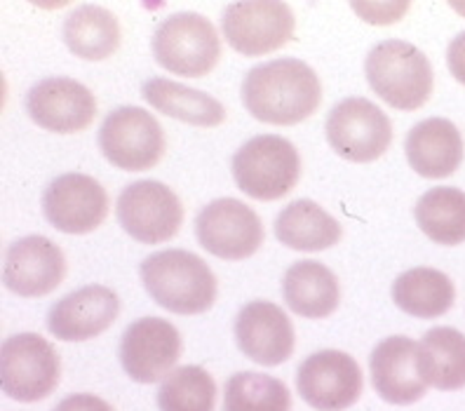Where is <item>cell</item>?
I'll return each mask as SVG.
<instances>
[{
  "instance_id": "2",
  "label": "cell",
  "mask_w": 465,
  "mask_h": 411,
  "mask_svg": "<svg viewBox=\"0 0 465 411\" xmlns=\"http://www.w3.org/2000/svg\"><path fill=\"white\" fill-rule=\"evenodd\" d=\"M139 275L148 297L176 315H200L216 301V278L198 254L163 250L146 257Z\"/></svg>"
},
{
  "instance_id": "17",
  "label": "cell",
  "mask_w": 465,
  "mask_h": 411,
  "mask_svg": "<svg viewBox=\"0 0 465 411\" xmlns=\"http://www.w3.org/2000/svg\"><path fill=\"white\" fill-rule=\"evenodd\" d=\"M235 341L244 357L262 367H278L294 353V327L280 306L250 301L235 318Z\"/></svg>"
},
{
  "instance_id": "5",
  "label": "cell",
  "mask_w": 465,
  "mask_h": 411,
  "mask_svg": "<svg viewBox=\"0 0 465 411\" xmlns=\"http://www.w3.org/2000/svg\"><path fill=\"white\" fill-rule=\"evenodd\" d=\"M153 54L155 62L170 73L203 78L212 73L222 57V43L210 19L195 12H179L158 24Z\"/></svg>"
},
{
  "instance_id": "23",
  "label": "cell",
  "mask_w": 465,
  "mask_h": 411,
  "mask_svg": "<svg viewBox=\"0 0 465 411\" xmlns=\"http://www.w3.org/2000/svg\"><path fill=\"white\" fill-rule=\"evenodd\" d=\"M142 94L155 111L188 125L216 127L226 118V109L219 99L203 90L170 81V78H151L143 85Z\"/></svg>"
},
{
  "instance_id": "4",
  "label": "cell",
  "mask_w": 465,
  "mask_h": 411,
  "mask_svg": "<svg viewBox=\"0 0 465 411\" xmlns=\"http://www.w3.org/2000/svg\"><path fill=\"white\" fill-rule=\"evenodd\" d=\"M301 161L294 143L278 134H259L232 155V179L254 201H280L296 186Z\"/></svg>"
},
{
  "instance_id": "19",
  "label": "cell",
  "mask_w": 465,
  "mask_h": 411,
  "mask_svg": "<svg viewBox=\"0 0 465 411\" xmlns=\"http://www.w3.org/2000/svg\"><path fill=\"white\" fill-rule=\"evenodd\" d=\"M120 301L104 285H87L59 298L47 313V329L59 341H90L114 325Z\"/></svg>"
},
{
  "instance_id": "15",
  "label": "cell",
  "mask_w": 465,
  "mask_h": 411,
  "mask_svg": "<svg viewBox=\"0 0 465 411\" xmlns=\"http://www.w3.org/2000/svg\"><path fill=\"white\" fill-rule=\"evenodd\" d=\"M26 111L38 127L54 134H75L92 125L97 102L83 83L74 78H45L26 94Z\"/></svg>"
},
{
  "instance_id": "6",
  "label": "cell",
  "mask_w": 465,
  "mask_h": 411,
  "mask_svg": "<svg viewBox=\"0 0 465 411\" xmlns=\"http://www.w3.org/2000/svg\"><path fill=\"white\" fill-rule=\"evenodd\" d=\"M62 374L59 355L38 334H17L0 346V388L15 402L45 400L54 393Z\"/></svg>"
},
{
  "instance_id": "30",
  "label": "cell",
  "mask_w": 465,
  "mask_h": 411,
  "mask_svg": "<svg viewBox=\"0 0 465 411\" xmlns=\"http://www.w3.org/2000/svg\"><path fill=\"white\" fill-rule=\"evenodd\" d=\"M352 10L360 12L364 22L371 24H392L407 15L409 3H355Z\"/></svg>"
},
{
  "instance_id": "14",
  "label": "cell",
  "mask_w": 465,
  "mask_h": 411,
  "mask_svg": "<svg viewBox=\"0 0 465 411\" xmlns=\"http://www.w3.org/2000/svg\"><path fill=\"white\" fill-rule=\"evenodd\" d=\"M43 214L62 233H92L106 219L108 195L97 179L68 171L54 179L43 193Z\"/></svg>"
},
{
  "instance_id": "28",
  "label": "cell",
  "mask_w": 465,
  "mask_h": 411,
  "mask_svg": "<svg viewBox=\"0 0 465 411\" xmlns=\"http://www.w3.org/2000/svg\"><path fill=\"white\" fill-rule=\"evenodd\" d=\"M223 411H292V393L280 378L240 371L226 381Z\"/></svg>"
},
{
  "instance_id": "22",
  "label": "cell",
  "mask_w": 465,
  "mask_h": 411,
  "mask_svg": "<svg viewBox=\"0 0 465 411\" xmlns=\"http://www.w3.org/2000/svg\"><path fill=\"white\" fill-rule=\"evenodd\" d=\"M419 369L428 386L451 393L465 388V337L454 327H432L419 343Z\"/></svg>"
},
{
  "instance_id": "20",
  "label": "cell",
  "mask_w": 465,
  "mask_h": 411,
  "mask_svg": "<svg viewBox=\"0 0 465 411\" xmlns=\"http://www.w3.org/2000/svg\"><path fill=\"white\" fill-rule=\"evenodd\" d=\"M409 167L423 179L451 177L463 162V137L447 118L416 122L404 142Z\"/></svg>"
},
{
  "instance_id": "8",
  "label": "cell",
  "mask_w": 465,
  "mask_h": 411,
  "mask_svg": "<svg viewBox=\"0 0 465 411\" xmlns=\"http://www.w3.org/2000/svg\"><path fill=\"white\" fill-rule=\"evenodd\" d=\"M327 142L336 155L351 162H374L392 142V125L374 102L348 97L327 115Z\"/></svg>"
},
{
  "instance_id": "13",
  "label": "cell",
  "mask_w": 465,
  "mask_h": 411,
  "mask_svg": "<svg viewBox=\"0 0 465 411\" xmlns=\"http://www.w3.org/2000/svg\"><path fill=\"white\" fill-rule=\"evenodd\" d=\"M118 357L132 381L151 386L174 371L182 357V337L172 322L148 315L127 327Z\"/></svg>"
},
{
  "instance_id": "21",
  "label": "cell",
  "mask_w": 465,
  "mask_h": 411,
  "mask_svg": "<svg viewBox=\"0 0 465 411\" xmlns=\"http://www.w3.org/2000/svg\"><path fill=\"white\" fill-rule=\"evenodd\" d=\"M284 301L301 318H330L339 306L341 289L336 275L320 261L292 263L282 278Z\"/></svg>"
},
{
  "instance_id": "3",
  "label": "cell",
  "mask_w": 465,
  "mask_h": 411,
  "mask_svg": "<svg viewBox=\"0 0 465 411\" xmlns=\"http://www.w3.org/2000/svg\"><path fill=\"white\" fill-rule=\"evenodd\" d=\"M371 92L398 111H419L432 94V66L416 45L383 41L371 47L364 62Z\"/></svg>"
},
{
  "instance_id": "26",
  "label": "cell",
  "mask_w": 465,
  "mask_h": 411,
  "mask_svg": "<svg viewBox=\"0 0 465 411\" xmlns=\"http://www.w3.org/2000/svg\"><path fill=\"white\" fill-rule=\"evenodd\" d=\"M118 17L99 5H80L64 22V43L71 54L85 62H102L120 47Z\"/></svg>"
},
{
  "instance_id": "16",
  "label": "cell",
  "mask_w": 465,
  "mask_h": 411,
  "mask_svg": "<svg viewBox=\"0 0 465 411\" xmlns=\"http://www.w3.org/2000/svg\"><path fill=\"white\" fill-rule=\"evenodd\" d=\"M64 275V251L43 235H29L7 247L3 282L12 294L24 298L45 297L62 285Z\"/></svg>"
},
{
  "instance_id": "11",
  "label": "cell",
  "mask_w": 465,
  "mask_h": 411,
  "mask_svg": "<svg viewBox=\"0 0 465 411\" xmlns=\"http://www.w3.org/2000/svg\"><path fill=\"white\" fill-rule=\"evenodd\" d=\"M195 238L216 259L242 261L262 247L263 226L250 205L235 198H222L200 210L195 217Z\"/></svg>"
},
{
  "instance_id": "18",
  "label": "cell",
  "mask_w": 465,
  "mask_h": 411,
  "mask_svg": "<svg viewBox=\"0 0 465 411\" xmlns=\"http://www.w3.org/2000/svg\"><path fill=\"white\" fill-rule=\"evenodd\" d=\"M371 386L388 405L407 406L428 393L426 378L419 369V343L409 337H388L369 357Z\"/></svg>"
},
{
  "instance_id": "1",
  "label": "cell",
  "mask_w": 465,
  "mask_h": 411,
  "mask_svg": "<svg viewBox=\"0 0 465 411\" xmlns=\"http://www.w3.org/2000/svg\"><path fill=\"white\" fill-rule=\"evenodd\" d=\"M242 102L256 121L280 127L299 125L318 111L322 85L306 62L290 57L272 59L247 71Z\"/></svg>"
},
{
  "instance_id": "7",
  "label": "cell",
  "mask_w": 465,
  "mask_h": 411,
  "mask_svg": "<svg viewBox=\"0 0 465 411\" xmlns=\"http://www.w3.org/2000/svg\"><path fill=\"white\" fill-rule=\"evenodd\" d=\"M99 149L114 167L125 171L151 170L165 153L163 127L148 111L120 106L99 127Z\"/></svg>"
},
{
  "instance_id": "10",
  "label": "cell",
  "mask_w": 465,
  "mask_h": 411,
  "mask_svg": "<svg viewBox=\"0 0 465 411\" xmlns=\"http://www.w3.org/2000/svg\"><path fill=\"white\" fill-rule=\"evenodd\" d=\"M294 12L280 0L231 3L222 19L223 38L242 57L280 50L294 38Z\"/></svg>"
},
{
  "instance_id": "24",
  "label": "cell",
  "mask_w": 465,
  "mask_h": 411,
  "mask_svg": "<svg viewBox=\"0 0 465 411\" xmlns=\"http://www.w3.org/2000/svg\"><path fill=\"white\" fill-rule=\"evenodd\" d=\"M275 238L296 251H322L341 240V223L318 202L294 201L275 219Z\"/></svg>"
},
{
  "instance_id": "9",
  "label": "cell",
  "mask_w": 465,
  "mask_h": 411,
  "mask_svg": "<svg viewBox=\"0 0 465 411\" xmlns=\"http://www.w3.org/2000/svg\"><path fill=\"white\" fill-rule=\"evenodd\" d=\"M115 214L123 230L142 245L172 240L183 221L179 195L170 186L153 179L125 186L115 202Z\"/></svg>"
},
{
  "instance_id": "32",
  "label": "cell",
  "mask_w": 465,
  "mask_h": 411,
  "mask_svg": "<svg viewBox=\"0 0 465 411\" xmlns=\"http://www.w3.org/2000/svg\"><path fill=\"white\" fill-rule=\"evenodd\" d=\"M447 66L456 81H459L460 85H465V31L449 43Z\"/></svg>"
},
{
  "instance_id": "25",
  "label": "cell",
  "mask_w": 465,
  "mask_h": 411,
  "mask_svg": "<svg viewBox=\"0 0 465 411\" xmlns=\"http://www.w3.org/2000/svg\"><path fill=\"white\" fill-rule=\"evenodd\" d=\"M454 298L456 289L449 275L437 269H428V266L404 270L398 280L392 282L395 306L420 320L442 318L454 306Z\"/></svg>"
},
{
  "instance_id": "33",
  "label": "cell",
  "mask_w": 465,
  "mask_h": 411,
  "mask_svg": "<svg viewBox=\"0 0 465 411\" xmlns=\"http://www.w3.org/2000/svg\"><path fill=\"white\" fill-rule=\"evenodd\" d=\"M456 7V10H459V12H463V15H465V5H454Z\"/></svg>"
},
{
  "instance_id": "31",
  "label": "cell",
  "mask_w": 465,
  "mask_h": 411,
  "mask_svg": "<svg viewBox=\"0 0 465 411\" xmlns=\"http://www.w3.org/2000/svg\"><path fill=\"white\" fill-rule=\"evenodd\" d=\"M54 411H115V409L108 405L106 400L97 397V395L78 393L59 402V405L54 406Z\"/></svg>"
},
{
  "instance_id": "27",
  "label": "cell",
  "mask_w": 465,
  "mask_h": 411,
  "mask_svg": "<svg viewBox=\"0 0 465 411\" xmlns=\"http://www.w3.org/2000/svg\"><path fill=\"white\" fill-rule=\"evenodd\" d=\"M419 229L432 242L456 247L465 242V191L437 186L423 193L414 210Z\"/></svg>"
},
{
  "instance_id": "29",
  "label": "cell",
  "mask_w": 465,
  "mask_h": 411,
  "mask_svg": "<svg viewBox=\"0 0 465 411\" xmlns=\"http://www.w3.org/2000/svg\"><path fill=\"white\" fill-rule=\"evenodd\" d=\"M155 402L160 411H214L216 383L203 367H179L160 381Z\"/></svg>"
},
{
  "instance_id": "12",
  "label": "cell",
  "mask_w": 465,
  "mask_h": 411,
  "mask_svg": "<svg viewBox=\"0 0 465 411\" xmlns=\"http://www.w3.org/2000/svg\"><path fill=\"white\" fill-rule=\"evenodd\" d=\"M362 371L343 350H318L296 371V390L318 411H346L362 395Z\"/></svg>"
}]
</instances>
